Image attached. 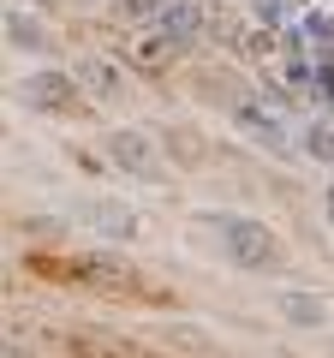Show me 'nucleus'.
<instances>
[{
	"label": "nucleus",
	"instance_id": "obj_1",
	"mask_svg": "<svg viewBox=\"0 0 334 358\" xmlns=\"http://www.w3.org/2000/svg\"><path fill=\"white\" fill-rule=\"evenodd\" d=\"M24 268L36 275V281H54V287H90V293H119V299H155V305H167V287L143 281L131 263H119V257H96V251H30Z\"/></svg>",
	"mask_w": 334,
	"mask_h": 358
},
{
	"label": "nucleus",
	"instance_id": "obj_2",
	"mask_svg": "<svg viewBox=\"0 0 334 358\" xmlns=\"http://www.w3.org/2000/svg\"><path fill=\"white\" fill-rule=\"evenodd\" d=\"M24 96H30V108H48V114H84L78 84H72L66 72H36V78H24Z\"/></svg>",
	"mask_w": 334,
	"mask_h": 358
},
{
	"label": "nucleus",
	"instance_id": "obj_3",
	"mask_svg": "<svg viewBox=\"0 0 334 358\" xmlns=\"http://www.w3.org/2000/svg\"><path fill=\"white\" fill-rule=\"evenodd\" d=\"M227 233H233V257L239 263H251V268L275 263V233L263 221H227Z\"/></svg>",
	"mask_w": 334,
	"mask_h": 358
},
{
	"label": "nucleus",
	"instance_id": "obj_4",
	"mask_svg": "<svg viewBox=\"0 0 334 358\" xmlns=\"http://www.w3.org/2000/svg\"><path fill=\"white\" fill-rule=\"evenodd\" d=\"M72 352L78 358H150V352H138V346H126V341H90V334H78Z\"/></svg>",
	"mask_w": 334,
	"mask_h": 358
},
{
	"label": "nucleus",
	"instance_id": "obj_5",
	"mask_svg": "<svg viewBox=\"0 0 334 358\" xmlns=\"http://www.w3.org/2000/svg\"><path fill=\"white\" fill-rule=\"evenodd\" d=\"M114 162H126L131 173H143V167H150V155H143V138H138V131H114Z\"/></svg>",
	"mask_w": 334,
	"mask_h": 358
},
{
	"label": "nucleus",
	"instance_id": "obj_6",
	"mask_svg": "<svg viewBox=\"0 0 334 358\" xmlns=\"http://www.w3.org/2000/svg\"><path fill=\"white\" fill-rule=\"evenodd\" d=\"M131 60H138V66H161L167 60V42H143V48H131Z\"/></svg>",
	"mask_w": 334,
	"mask_h": 358
},
{
	"label": "nucleus",
	"instance_id": "obj_7",
	"mask_svg": "<svg viewBox=\"0 0 334 358\" xmlns=\"http://www.w3.org/2000/svg\"><path fill=\"white\" fill-rule=\"evenodd\" d=\"M328 221H334V192H328Z\"/></svg>",
	"mask_w": 334,
	"mask_h": 358
}]
</instances>
